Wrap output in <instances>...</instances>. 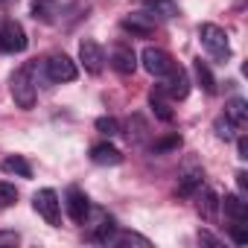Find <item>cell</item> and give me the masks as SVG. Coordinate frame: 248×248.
<instances>
[{
  "mask_svg": "<svg viewBox=\"0 0 248 248\" xmlns=\"http://www.w3.org/2000/svg\"><path fill=\"white\" fill-rule=\"evenodd\" d=\"M9 91H12V99H15L18 108H24V111L35 108V99H38V88H35V62H30V64H24L21 70L12 73Z\"/></svg>",
  "mask_w": 248,
  "mask_h": 248,
  "instance_id": "1",
  "label": "cell"
},
{
  "mask_svg": "<svg viewBox=\"0 0 248 248\" xmlns=\"http://www.w3.org/2000/svg\"><path fill=\"white\" fill-rule=\"evenodd\" d=\"M199 41L207 50V56L219 64H225L231 59V44H228V32L216 24H202L199 27Z\"/></svg>",
  "mask_w": 248,
  "mask_h": 248,
  "instance_id": "2",
  "label": "cell"
},
{
  "mask_svg": "<svg viewBox=\"0 0 248 248\" xmlns=\"http://www.w3.org/2000/svg\"><path fill=\"white\" fill-rule=\"evenodd\" d=\"M27 44H30L27 32H24V27L15 18H3V21H0V53L15 56V53H24Z\"/></svg>",
  "mask_w": 248,
  "mask_h": 248,
  "instance_id": "3",
  "label": "cell"
},
{
  "mask_svg": "<svg viewBox=\"0 0 248 248\" xmlns=\"http://www.w3.org/2000/svg\"><path fill=\"white\" fill-rule=\"evenodd\" d=\"M44 70H47V82H56V85H62V82H73V79L79 76L76 62H73L70 56H64V53H53V56H47Z\"/></svg>",
  "mask_w": 248,
  "mask_h": 248,
  "instance_id": "4",
  "label": "cell"
},
{
  "mask_svg": "<svg viewBox=\"0 0 248 248\" xmlns=\"http://www.w3.org/2000/svg\"><path fill=\"white\" fill-rule=\"evenodd\" d=\"M32 207H35V213L47 222V225H59L62 222V202H59V193L56 190H38L35 196H32Z\"/></svg>",
  "mask_w": 248,
  "mask_h": 248,
  "instance_id": "5",
  "label": "cell"
},
{
  "mask_svg": "<svg viewBox=\"0 0 248 248\" xmlns=\"http://www.w3.org/2000/svg\"><path fill=\"white\" fill-rule=\"evenodd\" d=\"M140 64H143V70L146 73H152L155 79H164L170 70H172V56L167 53V50H161V47H146L143 53H140Z\"/></svg>",
  "mask_w": 248,
  "mask_h": 248,
  "instance_id": "6",
  "label": "cell"
},
{
  "mask_svg": "<svg viewBox=\"0 0 248 248\" xmlns=\"http://www.w3.org/2000/svg\"><path fill=\"white\" fill-rule=\"evenodd\" d=\"M158 91L164 96H170V99H184L190 93V76H187V70L181 64H172V70L164 76V82L158 85Z\"/></svg>",
  "mask_w": 248,
  "mask_h": 248,
  "instance_id": "7",
  "label": "cell"
},
{
  "mask_svg": "<svg viewBox=\"0 0 248 248\" xmlns=\"http://www.w3.org/2000/svg\"><path fill=\"white\" fill-rule=\"evenodd\" d=\"M79 62H82V67H85L88 73L99 76L102 67H105V50H102L93 38H85V41H79Z\"/></svg>",
  "mask_w": 248,
  "mask_h": 248,
  "instance_id": "8",
  "label": "cell"
},
{
  "mask_svg": "<svg viewBox=\"0 0 248 248\" xmlns=\"http://www.w3.org/2000/svg\"><path fill=\"white\" fill-rule=\"evenodd\" d=\"M108 64L120 73V76H132L138 70V56L129 44H114L108 50Z\"/></svg>",
  "mask_w": 248,
  "mask_h": 248,
  "instance_id": "9",
  "label": "cell"
},
{
  "mask_svg": "<svg viewBox=\"0 0 248 248\" xmlns=\"http://www.w3.org/2000/svg\"><path fill=\"white\" fill-rule=\"evenodd\" d=\"M120 27L126 30V32H132V35H138V38H149V35L158 30V18L149 15V12L143 9V12H132V15H126V18L120 21Z\"/></svg>",
  "mask_w": 248,
  "mask_h": 248,
  "instance_id": "10",
  "label": "cell"
},
{
  "mask_svg": "<svg viewBox=\"0 0 248 248\" xmlns=\"http://www.w3.org/2000/svg\"><path fill=\"white\" fill-rule=\"evenodd\" d=\"M67 216L76 222V225H85L88 222V216H91V202H88V196L79 190V187H67Z\"/></svg>",
  "mask_w": 248,
  "mask_h": 248,
  "instance_id": "11",
  "label": "cell"
},
{
  "mask_svg": "<svg viewBox=\"0 0 248 248\" xmlns=\"http://www.w3.org/2000/svg\"><path fill=\"white\" fill-rule=\"evenodd\" d=\"M30 12H32V18L41 21V24H56L59 15H64V6L59 3V0H32V3H30Z\"/></svg>",
  "mask_w": 248,
  "mask_h": 248,
  "instance_id": "12",
  "label": "cell"
},
{
  "mask_svg": "<svg viewBox=\"0 0 248 248\" xmlns=\"http://www.w3.org/2000/svg\"><path fill=\"white\" fill-rule=\"evenodd\" d=\"M193 196H196V210L202 213V219H207V222H210V219L216 216V210H219V199H216V193H213L210 187H204V184H202Z\"/></svg>",
  "mask_w": 248,
  "mask_h": 248,
  "instance_id": "13",
  "label": "cell"
},
{
  "mask_svg": "<svg viewBox=\"0 0 248 248\" xmlns=\"http://www.w3.org/2000/svg\"><path fill=\"white\" fill-rule=\"evenodd\" d=\"M91 161L99 167H117V164H123V152L111 143H96L91 149Z\"/></svg>",
  "mask_w": 248,
  "mask_h": 248,
  "instance_id": "14",
  "label": "cell"
},
{
  "mask_svg": "<svg viewBox=\"0 0 248 248\" xmlns=\"http://www.w3.org/2000/svg\"><path fill=\"white\" fill-rule=\"evenodd\" d=\"M219 207L225 210V216H231V222H248V204L236 193H228L225 199H219Z\"/></svg>",
  "mask_w": 248,
  "mask_h": 248,
  "instance_id": "15",
  "label": "cell"
},
{
  "mask_svg": "<svg viewBox=\"0 0 248 248\" xmlns=\"http://www.w3.org/2000/svg\"><path fill=\"white\" fill-rule=\"evenodd\" d=\"M120 228H117V222L111 219V216H105V213H99V225H93V231H91V242H96V245H111V239H114V233H117Z\"/></svg>",
  "mask_w": 248,
  "mask_h": 248,
  "instance_id": "16",
  "label": "cell"
},
{
  "mask_svg": "<svg viewBox=\"0 0 248 248\" xmlns=\"http://www.w3.org/2000/svg\"><path fill=\"white\" fill-rule=\"evenodd\" d=\"M225 117L233 123L236 129H245V123H248V102L242 96H233L228 105H225Z\"/></svg>",
  "mask_w": 248,
  "mask_h": 248,
  "instance_id": "17",
  "label": "cell"
},
{
  "mask_svg": "<svg viewBox=\"0 0 248 248\" xmlns=\"http://www.w3.org/2000/svg\"><path fill=\"white\" fill-rule=\"evenodd\" d=\"M0 170H3L6 175H18V178H32V167L24 155H9L3 158V164H0Z\"/></svg>",
  "mask_w": 248,
  "mask_h": 248,
  "instance_id": "18",
  "label": "cell"
},
{
  "mask_svg": "<svg viewBox=\"0 0 248 248\" xmlns=\"http://www.w3.org/2000/svg\"><path fill=\"white\" fill-rule=\"evenodd\" d=\"M143 9L149 15H155V18H164V21L178 18V6L172 3V0H143Z\"/></svg>",
  "mask_w": 248,
  "mask_h": 248,
  "instance_id": "19",
  "label": "cell"
},
{
  "mask_svg": "<svg viewBox=\"0 0 248 248\" xmlns=\"http://www.w3.org/2000/svg\"><path fill=\"white\" fill-rule=\"evenodd\" d=\"M202 181H204V175H202V170H190V172H184L181 178H178V196L181 199H190L199 187H202Z\"/></svg>",
  "mask_w": 248,
  "mask_h": 248,
  "instance_id": "20",
  "label": "cell"
},
{
  "mask_svg": "<svg viewBox=\"0 0 248 248\" xmlns=\"http://www.w3.org/2000/svg\"><path fill=\"white\" fill-rule=\"evenodd\" d=\"M193 73H196V82L202 85V91H204V93H216V79H213V73H210L207 62L196 59V62H193Z\"/></svg>",
  "mask_w": 248,
  "mask_h": 248,
  "instance_id": "21",
  "label": "cell"
},
{
  "mask_svg": "<svg viewBox=\"0 0 248 248\" xmlns=\"http://www.w3.org/2000/svg\"><path fill=\"white\" fill-rule=\"evenodd\" d=\"M149 105H152V111H155V117L158 120H164V123H172V108H170V102L164 99V93L158 91V88H152V93H149Z\"/></svg>",
  "mask_w": 248,
  "mask_h": 248,
  "instance_id": "22",
  "label": "cell"
},
{
  "mask_svg": "<svg viewBox=\"0 0 248 248\" xmlns=\"http://www.w3.org/2000/svg\"><path fill=\"white\" fill-rule=\"evenodd\" d=\"M111 245H140V248H152V242L146 236L135 233V231H117L114 239H111Z\"/></svg>",
  "mask_w": 248,
  "mask_h": 248,
  "instance_id": "23",
  "label": "cell"
},
{
  "mask_svg": "<svg viewBox=\"0 0 248 248\" xmlns=\"http://www.w3.org/2000/svg\"><path fill=\"white\" fill-rule=\"evenodd\" d=\"M178 146H181V135H167V138L155 140L149 149H152V155H167V152H172V149H178Z\"/></svg>",
  "mask_w": 248,
  "mask_h": 248,
  "instance_id": "24",
  "label": "cell"
},
{
  "mask_svg": "<svg viewBox=\"0 0 248 248\" xmlns=\"http://www.w3.org/2000/svg\"><path fill=\"white\" fill-rule=\"evenodd\" d=\"M213 129H216V138H219V140H233V138H236L233 132H239L228 117H219V120L213 123Z\"/></svg>",
  "mask_w": 248,
  "mask_h": 248,
  "instance_id": "25",
  "label": "cell"
},
{
  "mask_svg": "<svg viewBox=\"0 0 248 248\" xmlns=\"http://www.w3.org/2000/svg\"><path fill=\"white\" fill-rule=\"evenodd\" d=\"M18 202V190L9 181H0V207H12Z\"/></svg>",
  "mask_w": 248,
  "mask_h": 248,
  "instance_id": "26",
  "label": "cell"
},
{
  "mask_svg": "<svg viewBox=\"0 0 248 248\" xmlns=\"http://www.w3.org/2000/svg\"><path fill=\"white\" fill-rule=\"evenodd\" d=\"M96 132H102V135H108V138H117V135H120V123H117L114 117H99V120H96Z\"/></svg>",
  "mask_w": 248,
  "mask_h": 248,
  "instance_id": "27",
  "label": "cell"
},
{
  "mask_svg": "<svg viewBox=\"0 0 248 248\" xmlns=\"http://www.w3.org/2000/svg\"><path fill=\"white\" fill-rule=\"evenodd\" d=\"M231 236H233V242H236V245H245V242H248L245 222H233V225H231Z\"/></svg>",
  "mask_w": 248,
  "mask_h": 248,
  "instance_id": "28",
  "label": "cell"
},
{
  "mask_svg": "<svg viewBox=\"0 0 248 248\" xmlns=\"http://www.w3.org/2000/svg\"><path fill=\"white\" fill-rule=\"evenodd\" d=\"M21 233L18 231H0V245H18Z\"/></svg>",
  "mask_w": 248,
  "mask_h": 248,
  "instance_id": "29",
  "label": "cell"
},
{
  "mask_svg": "<svg viewBox=\"0 0 248 248\" xmlns=\"http://www.w3.org/2000/svg\"><path fill=\"white\" fill-rule=\"evenodd\" d=\"M236 152H239V158H242V161L248 158V138H245V135H239V138H236Z\"/></svg>",
  "mask_w": 248,
  "mask_h": 248,
  "instance_id": "30",
  "label": "cell"
},
{
  "mask_svg": "<svg viewBox=\"0 0 248 248\" xmlns=\"http://www.w3.org/2000/svg\"><path fill=\"white\" fill-rule=\"evenodd\" d=\"M199 242H207V245H213V248H219L222 242L213 236V233H207V231H199Z\"/></svg>",
  "mask_w": 248,
  "mask_h": 248,
  "instance_id": "31",
  "label": "cell"
},
{
  "mask_svg": "<svg viewBox=\"0 0 248 248\" xmlns=\"http://www.w3.org/2000/svg\"><path fill=\"white\" fill-rule=\"evenodd\" d=\"M236 184H239V190H248V175L245 172H236Z\"/></svg>",
  "mask_w": 248,
  "mask_h": 248,
  "instance_id": "32",
  "label": "cell"
},
{
  "mask_svg": "<svg viewBox=\"0 0 248 248\" xmlns=\"http://www.w3.org/2000/svg\"><path fill=\"white\" fill-rule=\"evenodd\" d=\"M6 3H12V0H0V6H6Z\"/></svg>",
  "mask_w": 248,
  "mask_h": 248,
  "instance_id": "33",
  "label": "cell"
}]
</instances>
